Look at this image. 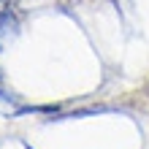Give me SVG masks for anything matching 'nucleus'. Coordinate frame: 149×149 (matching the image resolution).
Here are the masks:
<instances>
[{"instance_id":"1","label":"nucleus","mask_w":149,"mask_h":149,"mask_svg":"<svg viewBox=\"0 0 149 149\" xmlns=\"http://www.w3.org/2000/svg\"><path fill=\"white\" fill-rule=\"evenodd\" d=\"M14 27H16V22L11 19V16H8V14H0V49L14 38Z\"/></svg>"},{"instance_id":"2","label":"nucleus","mask_w":149,"mask_h":149,"mask_svg":"<svg viewBox=\"0 0 149 149\" xmlns=\"http://www.w3.org/2000/svg\"><path fill=\"white\" fill-rule=\"evenodd\" d=\"M0 14H6V0H0Z\"/></svg>"}]
</instances>
